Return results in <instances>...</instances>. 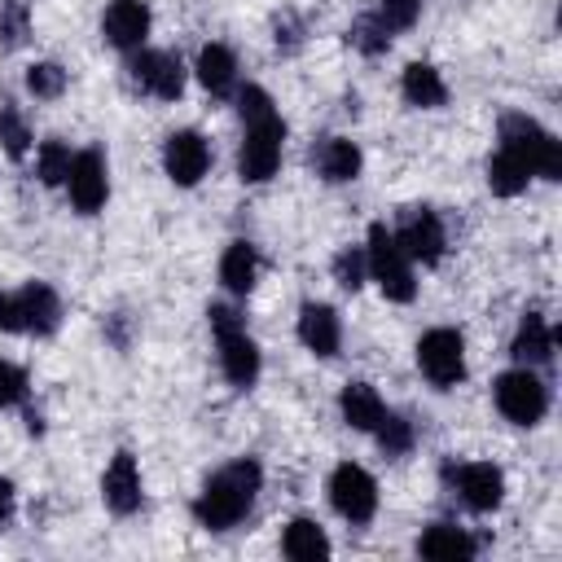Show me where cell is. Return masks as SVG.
<instances>
[{"mask_svg": "<svg viewBox=\"0 0 562 562\" xmlns=\"http://www.w3.org/2000/svg\"><path fill=\"white\" fill-rule=\"evenodd\" d=\"M259 487H263V465H259L255 457H237V461L220 465V470L202 483V492L193 496V518H198V527H206V531H228V527H237V522L255 509Z\"/></svg>", "mask_w": 562, "mask_h": 562, "instance_id": "6da1fadb", "label": "cell"}, {"mask_svg": "<svg viewBox=\"0 0 562 562\" xmlns=\"http://www.w3.org/2000/svg\"><path fill=\"white\" fill-rule=\"evenodd\" d=\"M61 325V299L44 281H26L18 290H0V329L4 334H53Z\"/></svg>", "mask_w": 562, "mask_h": 562, "instance_id": "7a4b0ae2", "label": "cell"}, {"mask_svg": "<svg viewBox=\"0 0 562 562\" xmlns=\"http://www.w3.org/2000/svg\"><path fill=\"white\" fill-rule=\"evenodd\" d=\"M364 263H369V277L378 281V290H382L391 303H413V299H417L413 259L404 255V246L395 241V233H391L382 220H378V224H369Z\"/></svg>", "mask_w": 562, "mask_h": 562, "instance_id": "3957f363", "label": "cell"}, {"mask_svg": "<svg viewBox=\"0 0 562 562\" xmlns=\"http://www.w3.org/2000/svg\"><path fill=\"white\" fill-rule=\"evenodd\" d=\"M496 149H509L514 158H522L531 167V176H544V180L562 176V140L553 132H544L531 114H505Z\"/></svg>", "mask_w": 562, "mask_h": 562, "instance_id": "277c9868", "label": "cell"}, {"mask_svg": "<svg viewBox=\"0 0 562 562\" xmlns=\"http://www.w3.org/2000/svg\"><path fill=\"white\" fill-rule=\"evenodd\" d=\"M492 400H496L501 417L514 422V426H540L544 413H549V386H544V378H540L536 369H527V364L505 369V373L492 382Z\"/></svg>", "mask_w": 562, "mask_h": 562, "instance_id": "5b68a950", "label": "cell"}, {"mask_svg": "<svg viewBox=\"0 0 562 562\" xmlns=\"http://www.w3.org/2000/svg\"><path fill=\"white\" fill-rule=\"evenodd\" d=\"M281 149H285V123L277 114H268L259 123H246V136L237 145V176L246 184L272 180L277 167H281Z\"/></svg>", "mask_w": 562, "mask_h": 562, "instance_id": "8992f818", "label": "cell"}, {"mask_svg": "<svg viewBox=\"0 0 562 562\" xmlns=\"http://www.w3.org/2000/svg\"><path fill=\"white\" fill-rule=\"evenodd\" d=\"M391 233H395V241L404 246V255H408L413 263H422V268L443 263L448 233H443V220H439L435 206H426V202L404 206V211H400V224H395Z\"/></svg>", "mask_w": 562, "mask_h": 562, "instance_id": "52a82bcc", "label": "cell"}, {"mask_svg": "<svg viewBox=\"0 0 562 562\" xmlns=\"http://www.w3.org/2000/svg\"><path fill=\"white\" fill-rule=\"evenodd\" d=\"M417 369L426 373L430 386L452 391L457 382H465V338L448 325H435L417 338Z\"/></svg>", "mask_w": 562, "mask_h": 562, "instance_id": "ba28073f", "label": "cell"}, {"mask_svg": "<svg viewBox=\"0 0 562 562\" xmlns=\"http://www.w3.org/2000/svg\"><path fill=\"white\" fill-rule=\"evenodd\" d=\"M329 505L351 527L373 522V514H378V479L364 465H356V461L334 465V474H329Z\"/></svg>", "mask_w": 562, "mask_h": 562, "instance_id": "9c48e42d", "label": "cell"}, {"mask_svg": "<svg viewBox=\"0 0 562 562\" xmlns=\"http://www.w3.org/2000/svg\"><path fill=\"white\" fill-rule=\"evenodd\" d=\"M443 479L452 483V492L474 509V514H492L505 505V474L492 461H448Z\"/></svg>", "mask_w": 562, "mask_h": 562, "instance_id": "30bf717a", "label": "cell"}, {"mask_svg": "<svg viewBox=\"0 0 562 562\" xmlns=\"http://www.w3.org/2000/svg\"><path fill=\"white\" fill-rule=\"evenodd\" d=\"M127 75L145 97H158V101H176L184 92V61L167 48H136L127 61Z\"/></svg>", "mask_w": 562, "mask_h": 562, "instance_id": "8fae6325", "label": "cell"}, {"mask_svg": "<svg viewBox=\"0 0 562 562\" xmlns=\"http://www.w3.org/2000/svg\"><path fill=\"white\" fill-rule=\"evenodd\" d=\"M162 171H167L171 184L193 189V184L211 171V145H206V136L193 132V127L171 132V136L162 140Z\"/></svg>", "mask_w": 562, "mask_h": 562, "instance_id": "7c38bea8", "label": "cell"}, {"mask_svg": "<svg viewBox=\"0 0 562 562\" xmlns=\"http://www.w3.org/2000/svg\"><path fill=\"white\" fill-rule=\"evenodd\" d=\"M66 193L75 202L79 215H97L110 198V167H105V154L101 149H79L70 158V171H66Z\"/></svg>", "mask_w": 562, "mask_h": 562, "instance_id": "4fadbf2b", "label": "cell"}, {"mask_svg": "<svg viewBox=\"0 0 562 562\" xmlns=\"http://www.w3.org/2000/svg\"><path fill=\"white\" fill-rule=\"evenodd\" d=\"M149 26H154V13H149L145 0H110L105 13H101V40L119 53L145 48Z\"/></svg>", "mask_w": 562, "mask_h": 562, "instance_id": "5bb4252c", "label": "cell"}, {"mask_svg": "<svg viewBox=\"0 0 562 562\" xmlns=\"http://www.w3.org/2000/svg\"><path fill=\"white\" fill-rule=\"evenodd\" d=\"M140 496H145V492H140V465H136V457H132L127 448H119V452L110 457L105 474H101V501H105L110 514L127 518V514L140 509Z\"/></svg>", "mask_w": 562, "mask_h": 562, "instance_id": "9a60e30c", "label": "cell"}, {"mask_svg": "<svg viewBox=\"0 0 562 562\" xmlns=\"http://www.w3.org/2000/svg\"><path fill=\"white\" fill-rule=\"evenodd\" d=\"M215 342H220V369H224L228 386H237V391H250V386L259 382L263 356H259L255 338L246 334V325H241V329H228V334H215Z\"/></svg>", "mask_w": 562, "mask_h": 562, "instance_id": "2e32d148", "label": "cell"}, {"mask_svg": "<svg viewBox=\"0 0 562 562\" xmlns=\"http://www.w3.org/2000/svg\"><path fill=\"white\" fill-rule=\"evenodd\" d=\"M299 342H303L312 356H321V360L338 356V347H342V321H338V312H334L329 303L307 299V303L299 307Z\"/></svg>", "mask_w": 562, "mask_h": 562, "instance_id": "e0dca14e", "label": "cell"}, {"mask_svg": "<svg viewBox=\"0 0 562 562\" xmlns=\"http://www.w3.org/2000/svg\"><path fill=\"white\" fill-rule=\"evenodd\" d=\"M312 167L321 171V180L329 184H351L364 167V154L351 136H325L321 145H312Z\"/></svg>", "mask_w": 562, "mask_h": 562, "instance_id": "ac0fdd59", "label": "cell"}, {"mask_svg": "<svg viewBox=\"0 0 562 562\" xmlns=\"http://www.w3.org/2000/svg\"><path fill=\"white\" fill-rule=\"evenodd\" d=\"M553 342H558L553 325H549L540 312H522V321H518V329H514V342H509V356H514V364L540 369V364L553 360Z\"/></svg>", "mask_w": 562, "mask_h": 562, "instance_id": "d6986e66", "label": "cell"}, {"mask_svg": "<svg viewBox=\"0 0 562 562\" xmlns=\"http://www.w3.org/2000/svg\"><path fill=\"white\" fill-rule=\"evenodd\" d=\"M417 553L430 562H470L479 553V540L457 522H430L417 536Z\"/></svg>", "mask_w": 562, "mask_h": 562, "instance_id": "ffe728a7", "label": "cell"}, {"mask_svg": "<svg viewBox=\"0 0 562 562\" xmlns=\"http://www.w3.org/2000/svg\"><path fill=\"white\" fill-rule=\"evenodd\" d=\"M255 281H259V250H255L246 237L228 241L224 255H220V285H224L233 299H246V294L255 290Z\"/></svg>", "mask_w": 562, "mask_h": 562, "instance_id": "44dd1931", "label": "cell"}, {"mask_svg": "<svg viewBox=\"0 0 562 562\" xmlns=\"http://www.w3.org/2000/svg\"><path fill=\"white\" fill-rule=\"evenodd\" d=\"M193 75H198V83L211 97H228L237 88V57H233V48L228 44H202L198 61H193Z\"/></svg>", "mask_w": 562, "mask_h": 562, "instance_id": "7402d4cb", "label": "cell"}, {"mask_svg": "<svg viewBox=\"0 0 562 562\" xmlns=\"http://www.w3.org/2000/svg\"><path fill=\"white\" fill-rule=\"evenodd\" d=\"M400 92H404V101L417 105V110H439V105H448V83H443V75H439L430 61H408L404 75H400Z\"/></svg>", "mask_w": 562, "mask_h": 562, "instance_id": "603a6c76", "label": "cell"}, {"mask_svg": "<svg viewBox=\"0 0 562 562\" xmlns=\"http://www.w3.org/2000/svg\"><path fill=\"white\" fill-rule=\"evenodd\" d=\"M382 395H378V386L373 382H347L342 391H338V413H342V422L351 426V430H373L378 426V417H382Z\"/></svg>", "mask_w": 562, "mask_h": 562, "instance_id": "cb8c5ba5", "label": "cell"}, {"mask_svg": "<svg viewBox=\"0 0 562 562\" xmlns=\"http://www.w3.org/2000/svg\"><path fill=\"white\" fill-rule=\"evenodd\" d=\"M329 536L316 518H290L285 531H281V553L294 558V562H316V558H329Z\"/></svg>", "mask_w": 562, "mask_h": 562, "instance_id": "d4e9b609", "label": "cell"}, {"mask_svg": "<svg viewBox=\"0 0 562 562\" xmlns=\"http://www.w3.org/2000/svg\"><path fill=\"white\" fill-rule=\"evenodd\" d=\"M527 184H531V167H527L522 158H514L509 149H496V154L487 158V189H492L496 198H518Z\"/></svg>", "mask_w": 562, "mask_h": 562, "instance_id": "484cf974", "label": "cell"}, {"mask_svg": "<svg viewBox=\"0 0 562 562\" xmlns=\"http://www.w3.org/2000/svg\"><path fill=\"white\" fill-rule=\"evenodd\" d=\"M0 145H4V154H9L13 162H22V158L31 154V123H26V114L18 110V101L4 97V92H0Z\"/></svg>", "mask_w": 562, "mask_h": 562, "instance_id": "4316f807", "label": "cell"}, {"mask_svg": "<svg viewBox=\"0 0 562 562\" xmlns=\"http://www.w3.org/2000/svg\"><path fill=\"white\" fill-rule=\"evenodd\" d=\"M31 9L35 0H0V48L18 53L31 35Z\"/></svg>", "mask_w": 562, "mask_h": 562, "instance_id": "83f0119b", "label": "cell"}, {"mask_svg": "<svg viewBox=\"0 0 562 562\" xmlns=\"http://www.w3.org/2000/svg\"><path fill=\"white\" fill-rule=\"evenodd\" d=\"M369 435L378 439V448H382L386 457H404V452L413 448V422H408L404 413H391V408H382V417H378V426H373Z\"/></svg>", "mask_w": 562, "mask_h": 562, "instance_id": "f1b7e54d", "label": "cell"}, {"mask_svg": "<svg viewBox=\"0 0 562 562\" xmlns=\"http://www.w3.org/2000/svg\"><path fill=\"white\" fill-rule=\"evenodd\" d=\"M347 40H351V48L364 53V57H382V53L391 48V31L382 26L378 13H360V18L347 26Z\"/></svg>", "mask_w": 562, "mask_h": 562, "instance_id": "f546056e", "label": "cell"}, {"mask_svg": "<svg viewBox=\"0 0 562 562\" xmlns=\"http://www.w3.org/2000/svg\"><path fill=\"white\" fill-rule=\"evenodd\" d=\"M70 145L66 140H40V149H35V176H40V184H66V171H70Z\"/></svg>", "mask_w": 562, "mask_h": 562, "instance_id": "4dcf8cb0", "label": "cell"}, {"mask_svg": "<svg viewBox=\"0 0 562 562\" xmlns=\"http://www.w3.org/2000/svg\"><path fill=\"white\" fill-rule=\"evenodd\" d=\"M26 92L35 101H57L66 92V70L57 61H31L26 66Z\"/></svg>", "mask_w": 562, "mask_h": 562, "instance_id": "1f68e13d", "label": "cell"}, {"mask_svg": "<svg viewBox=\"0 0 562 562\" xmlns=\"http://www.w3.org/2000/svg\"><path fill=\"white\" fill-rule=\"evenodd\" d=\"M334 281L342 285V290H360L364 281H369V263H364V246H342L338 255H334Z\"/></svg>", "mask_w": 562, "mask_h": 562, "instance_id": "d6a6232c", "label": "cell"}, {"mask_svg": "<svg viewBox=\"0 0 562 562\" xmlns=\"http://www.w3.org/2000/svg\"><path fill=\"white\" fill-rule=\"evenodd\" d=\"M378 18H382V26L395 35V31H408L417 18H422V0H378V9H373Z\"/></svg>", "mask_w": 562, "mask_h": 562, "instance_id": "836d02e7", "label": "cell"}, {"mask_svg": "<svg viewBox=\"0 0 562 562\" xmlns=\"http://www.w3.org/2000/svg\"><path fill=\"white\" fill-rule=\"evenodd\" d=\"M237 114H241V123H259V119L277 114L268 88H259V83H241V88H237Z\"/></svg>", "mask_w": 562, "mask_h": 562, "instance_id": "e575fe53", "label": "cell"}, {"mask_svg": "<svg viewBox=\"0 0 562 562\" xmlns=\"http://www.w3.org/2000/svg\"><path fill=\"white\" fill-rule=\"evenodd\" d=\"M272 40H277L281 53H299V48H303V18L290 13V9L277 13V18H272Z\"/></svg>", "mask_w": 562, "mask_h": 562, "instance_id": "d590c367", "label": "cell"}, {"mask_svg": "<svg viewBox=\"0 0 562 562\" xmlns=\"http://www.w3.org/2000/svg\"><path fill=\"white\" fill-rule=\"evenodd\" d=\"M26 395V373L9 360H0V408H13Z\"/></svg>", "mask_w": 562, "mask_h": 562, "instance_id": "8d00e7d4", "label": "cell"}, {"mask_svg": "<svg viewBox=\"0 0 562 562\" xmlns=\"http://www.w3.org/2000/svg\"><path fill=\"white\" fill-rule=\"evenodd\" d=\"M206 325H211V334H228V329H241L246 316H241L233 303H211V307H206Z\"/></svg>", "mask_w": 562, "mask_h": 562, "instance_id": "74e56055", "label": "cell"}, {"mask_svg": "<svg viewBox=\"0 0 562 562\" xmlns=\"http://www.w3.org/2000/svg\"><path fill=\"white\" fill-rule=\"evenodd\" d=\"M13 509H18V492H13L9 479H0V531L13 522Z\"/></svg>", "mask_w": 562, "mask_h": 562, "instance_id": "f35d334b", "label": "cell"}]
</instances>
